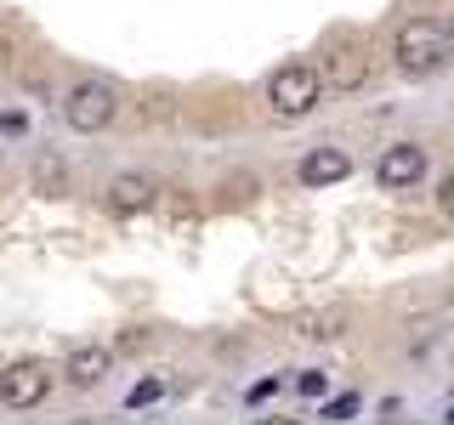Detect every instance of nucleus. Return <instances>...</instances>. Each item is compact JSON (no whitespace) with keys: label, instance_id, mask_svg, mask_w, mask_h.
Wrapping results in <instances>:
<instances>
[{"label":"nucleus","instance_id":"nucleus-1","mask_svg":"<svg viewBox=\"0 0 454 425\" xmlns=\"http://www.w3.org/2000/svg\"><path fill=\"white\" fill-rule=\"evenodd\" d=\"M449 51H454L449 28H437L432 18H409L397 28V68L403 74H437L449 63Z\"/></svg>","mask_w":454,"mask_h":425},{"label":"nucleus","instance_id":"nucleus-2","mask_svg":"<svg viewBox=\"0 0 454 425\" xmlns=\"http://www.w3.org/2000/svg\"><path fill=\"white\" fill-rule=\"evenodd\" d=\"M318 97H324V74L312 63H284V68H273V80H267V103H273V113H284V120L312 113Z\"/></svg>","mask_w":454,"mask_h":425},{"label":"nucleus","instance_id":"nucleus-3","mask_svg":"<svg viewBox=\"0 0 454 425\" xmlns=\"http://www.w3.org/2000/svg\"><path fill=\"white\" fill-rule=\"evenodd\" d=\"M114 113H120V97H114V85H103V80H80L74 91L63 97V120L74 125L80 136L108 131V125H114Z\"/></svg>","mask_w":454,"mask_h":425},{"label":"nucleus","instance_id":"nucleus-4","mask_svg":"<svg viewBox=\"0 0 454 425\" xmlns=\"http://www.w3.org/2000/svg\"><path fill=\"white\" fill-rule=\"evenodd\" d=\"M46 391H51L46 363H12L6 375H0V403L6 408H35V403H46Z\"/></svg>","mask_w":454,"mask_h":425},{"label":"nucleus","instance_id":"nucleus-5","mask_svg":"<svg viewBox=\"0 0 454 425\" xmlns=\"http://www.w3.org/2000/svg\"><path fill=\"white\" fill-rule=\"evenodd\" d=\"M426 176V148L420 142H397V148L380 153V165H375V182L380 188H415V182Z\"/></svg>","mask_w":454,"mask_h":425},{"label":"nucleus","instance_id":"nucleus-6","mask_svg":"<svg viewBox=\"0 0 454 425\" xmlns=\"http://www.w3.org/2000/svg\"><path fill=\"white\" fill-rule=\"evenodd\" d=\"M347 176H352L347 148H312L301 159V182H307V188H330V182H347Z\"/></svg>","mask_w":454,"mask_h":425},{"label":"nucleus","instance_id":"nucleus-7","mask_svg":"<svg viewBox=\"0 0 454 425\" xmlns=\"http://www.w3.org/2000/svg\"><path fill=\"white\" fill-rule=\"evenodd\" d=\"M108 346H80V352H68V386H80V391H91V386H103L108 380Z\"/></svg>","mask_w":454,"mask_h":425},{"label":"nucleus","instance_id":"nucleus-8","mask_svg":"<svg viewBox=\"0 0 454 425\" xmlns=\"http://www.w3.org/2000/svg\"><path fill=\"white\" fill-rule=\"evenodd\" d=\"M364 80H369V63H364L358 46L330 51V63H324V85H335V91H358Z\"/></svg>","mask_w":454,"mask_h":425},{"label":"nucleus","instance_id":"nucleus-9","mask_svg":"<svg viewBox=\"0 0 454 425\" xmlns=\"http://www.w3.org/2000/svg\"><path fill=\"white\" fill-rule=\"evenodd\" d=\"M153 205V182L148 176H120L108 188V210L114 216H137V210H148Z\"/></svg>","mask_w":454,"mask_h":425},{"label":"nucleus","instance_id":"nucleus-10","mask_svg":"<svg viewBox=\"0 0 454 425\" xmlns=\"http://www.w3.org/2000/svg\"><path fill=\"white\" fill-rule=\"evenodd\" d=\"M340 329H347V312H340V306H330V312H301V318H295V335H301V340H335Z\"/></svg>","mask_w":454,"mask_h":425},{"label":"nucleus","instance_id":"nucleus-11","mask_svg":"<svg viewBox=\"0 0 454 425\" xmlns=\"http://www.w3.org/2000/svg\"><path fill=\"white\" fill-rule=\"evenodd\" d=\"M358 391H347V397H330V403H324V420H352V414H358Z\"/></svg>","mask_w":454,"mask_h":425},{"label":"nucleus","instance_id":"nucleus-12","mask_svg":"<svg viewBox=\"0 0 454 425\" xmlns=\"http://www.w3.org/2000/svg\"><path fill=\"white\" fill-rule=\"evenodd\" d=\"M160 391H165V380H137V386H131V408H148Z\"/></svg>","mask_w":454,"mask_h":425},{"label":"nucleus","instance_id":"nucleus-13","mask_svg":"<svg viewBox=\"0 0 454 425\" xmlns=\"http://www.w3.org/2000/svg\"><path fill=\"white\" fill-rule=\"evenodd\" d=\"M40 182H46V193H63V165H57V159H40Z\"/></svg>","mask_w":454,"mask_h":425},{"label":"nucleus","instance_id":"nucleus-14","mask_svg":"<svg viewBox=\"0 0 454 425\" xmlns=\"http://www.w3.org/2000/svg\"><path fill=\"white\" fill-rule=\"evenodd\" d=\"M295 386H301V397H324V386H330V380H324V375H312V368H307V375H295Z\"/></svg>","mask_w":454,"mask_h":425},{"label":"nucleus","instance_id":"nucleus-15","mask_svg":"<svg viewBox=\"0 0 454 425\" xmlns=\"http://www.w3.org/2000/svg\"><path fill=\"white\" fill-rule=\"evenodd\" d=\"M0 131H12V136H18V131H28V120H23L18 108H6V113H0Z\"/></svg>","mask_w":454,"mask_h":425},{"label":"nucleus","instance_id":"nucleus-16","mask_svg":"<svg viewBox=\"0 0 454 425\" xmlns=\"http://www.w3.org/2000/svg\"><path fill=\"white\" fill-rule=\"evenodd\" d=\"M273 391H278V380H255V386H250L245 397H250V403H267V397H273Z\"/></svg>","mask_w":454,"mask_h":425},{"label":"nucleus","instance_id":"nucleus-17","mask_svg":"<svg viewBox=\"0 0 454 425\" xmlns=\"http://www.w3.org/2000/svg\"><path fill=\"white\" fill-rule=\"evenodd\" d=\"M437 210H443V216H454V176L437 188Z\"/></svg>","mask_w":454,"mask_h":425},{"label":"nucleus","instance_id":"nucleus-18","mask_svg":"<svg viewBox=\"0 0 454 425\" xmlns=\"http://www.w3.org/2000/svg\"><path fill=\"white\" fill-rule=\"evenodd\" d=\"M12 68V46H6V35H0V74Z\"/></svg>","mask_w":454,"mask_h":425},{"label":"nucleus","instance_id":"nucleus-19","mask_svg":"<svg viewBox=\"0 0 454 425\" xmlns=\"http://www.w3.org/2000/svg\"><path fill=\"white\" fill-rule=\"evenodd\" d=\"M443 28H449V40H454V12H449V23H443Z\"/></svg>","mask_w":454,"mask_h":425},{"label":"nucleus","instance_id":"nucleus-20","mask_svg":"<svg viewBox=\"0 0 454 425\" xmlns=\"http://www.w3.org/2000/svg\"><path fill=\"white\" fill-rule=\"evenodd\" d=\"M449 425H454V403H449Z\"/></svg>","mask_w":454,"mask_h":425}]
</instances>
